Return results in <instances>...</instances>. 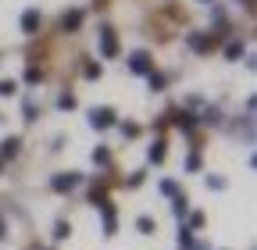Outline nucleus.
Wrapping results in <instances>:
<instances>
[{"instance_id":"nucleus-1","label":"nucleus","mask_w":257,"mask_h":250,"mask_svg":"<svg viewBox=\"0 0 257 250\" xmlns=\"http://www.w3.org/2000/svg\"><path fill=\"white\" fill-rule=\"evenodd\" d=\"M128 68H133L136 75H150V72H154V61H150L147 50H136L133 57H128Z\"/></svg>"},{"instance_id":"nucleus-2","label":"nucleus","mask_w":257,"mask_h":250,"mask_svg":"<svg viewBox=\"0 0 257 250\" xmlns=\"http://www.w3.org/2000/svg\"><path fill=\"white\" fill-rule=\"evenodd\" d=\"M89 125L93 129H107V125H114V111L111 107H93L89 111Z\"/></svg>"},{"instance_id":"nucleus-3","label":"nucleus","mask_w":257,"mask_h":250,"mask_svg":"<svg viewBox=\"0 0 257 250\" xmlns=\"http://www.w3.org/2000/svg\"><path fill=\"white\" fill-rule=\"evenodd\" d=\"M54 190L57 193H68V190H75V186H79V172H61V175H54Z\"/></svg>"},{"instance_id":"nucleus-4","label":"nucleus","mask_w":257,"mask_h":250,"mask_svg":"<svg viewBox=\"0 0 257 250\" xmlns=\"http://www.w3.org/2000/svg\"><path fill=\"white\" fill-rule=\"evenodd\" d=\"M100 50H104V57H114L118 54V40H114V29L111 25L100 29Z\"/></svg>"},{"instance_id":"nucleus-5","label":"nucleus","mask_w":257,"mask_h":250,"mask_svg":"<svg viewBox=\"0 0 257 250\" xmlns=\"http://www.w3.org/2000/svg\"><path fill=\"white\" fill-rule=\"evenodd\" d=\"M36 29H40V11H25L22 15V33L25 36H36Z\"/></svg>"},{"instance_id":"nucleus-6","label":"nucleus","mask_w":257,"mask_h":250,"mask_svg":"<svg viewBox=\"0 0 257 250\" xmlns=\"http://www.w3.org/2000/svg\"><path fill=\"white\" fill-rule=\"evenodd\" d=\"M189 47L204 54V50H211V47H214V36H204V33H193V36H189Z\"/></svg>"},{"instance_id":"nucleus-7","label":"nucleus","mask_w":257,"mask_h":250,"mask_svg":"<svg viewBox=\"0 0 257 250\" xmlns=\"http://www.w3.org/2000/svg\"><path fill=\"white\" fill-rule=\"evenodd\" d=\"M18 147H22V140H18V136H8L4 143H0V161H4V158H15Z\"/></svg>"},{"instance_id":"nucleus-8","label":"nucleus","mask_w":257,"mask_h":250,"mask_svg":"<svg viewBox=\"0 0 257 250\" xmlns=\"http://www.w3.org/2000/svg\"><path fill=\"white\" fill-rule=\"evenodd\" d=\"M61 25H64V29H79V25H82V11H68V15L61 18Z\"/></svg>"},{"instance_id":"nucleus-9","label":"nucleus","mask_w":257,"mask_h":250,"mask_svg":"<svg viewBox=\"0 0 257 250\" xmlns=\"http://www.w3.org/2000/svg\"><path fill=\"white\" fill-rule=\"evenodd\" d=\"M175 125H179V129H193V114H186V111H175Z\"/></svg>"},{"instance_id":"nucleus-10","label":"nucleus","mask_w":257,"mask_h":250,"mask_svg":"<svg viewBox=\"0 0 257 250\" xmlns=\"http://www.w3.org/2000/svg\"><path fill=\"white\" fill-rule=\"evenodd\" d=\"M150 161H154V165H161V161H165V143H161V140L150 147Z\"/></svg>"},{"instance_id":"nucleus-11","label":"nucleus","mask_w":257,"mask_h":250,"mask_svg":"<svg viewBox=\"0 0 257 250\" xmlns=\"http://www.w3.org/2000/svg\"><path fill=\"white\" fill-rule=\"evenodd\" d=\"M15 93H18V82H15V79H4V82H0V97H15Z\"/></svg>"},{"instance_id":"nucleus-12","label":"nucleus","mask_w":257,"mask_h":250,"mask_svg":"<svg viewBox=\"0 0 257 250\" xmlns=\"http://www.w3.org/2000/svg\"><path fill=\"white\" fill-rule=\"evenodd\" d=\"M54 236H57V239H68V236H72V225H68V222H57V225H54Z\"/></svg>"},{"instance_id":"nucleus-13","label":"nucleus","mask_w":257,"mask_h":250,"mask_svg":"<svg viewBox=\"0 0 257 250\" xmlns=\"http://www.w3.org/2000/svg\"><path fill=\"white\" fill-rule=\"evenodd\" d=\"M136 229H140V232H147V236H150V232H154V229H157V225H154V218H147V214H143V218H140V222H136Z\"/></svg>"},{"instance_id":"nucleus-14","label":"nucleus","mask_w":257,"mask_h":250,"mask_svg":"<svg viewBox=\"0 0 257 250\" xmlns=\"http://www.w3.org/2000/svg\"><path fill=\"white\" fill-rule=\"evenodd\" d=\"M239 54H243V43H236V40H232L229 47H225V57H229V61H236Z\"/></svg>"},{"instance_id":"nucleus-15","label":"nucleus","mask_w":257,"mask_h":250,"mask_svg":"<svg viewBox=\"0 0 257 250\" xmlns=\"http://www.w3.org/2000/svg\"><path fill=\"white\" fill-rule=\"evenodd\" d=\"M57 107H61V111H72V107H75V97H72V93H64V97L57 100Z\"/></svg>"},{"instance_id":"nucleus-16","label":"nucleus","mask_w":257,"mask_h":250,"mask_svg":"<svg viewBox=\"0 0 257 250\" xmlns=\"http://www.w3.org/2000/svg\"><path fill=\"white\" fill-rule=\"evenodd\" d=\"M179 246H182V250H193V236H189V229L179 232Z\"/></svg>"},{"instance_id":"nucleus-17","label":"nucleus","mask_w":257,"mask_h":250,"mask_svg":"<svg viewBox=\"0 0 257 250\" xmlns=\"http://www.w3.org/2000/svg\"><path fill=\"white\" fill-rule=\"evenodd\" d=\"M186 211H189V200H186V197H175V214H179V218H182V214H186Z\"/></svg>"},{"instance_id":"nucleus-18","label":"nucleus","mask_w":257,"mask_h":250,"mask_svg":"<svg viewBox=\"0 0 257 250\" xmlns=\"http://www.w3.org/2000/svg\"><path fill=\"white\" fill-rule=\"evenodd\" d=\"M200 121H207V125H218V111H214V107H207V111H204V118H200Z\"/></svg>"},{"instance_id":"nucleus-19","label":"nucleus","mask_w":257,"mask_h":250,"mask_svg":"<svg viewBox=\"0 0 257 250\" xmlns=\"http://www.w3.org/2000/svg\"><path fill=\"white\" fill-rule=\"evenodd\" d=\"M207 186H211V190H225V179H218V175H207Z\"/></svg>"},{"instance_id":"nucleus-20","label":"nucleus","mask_w":257,"mask_h":250,"mask_svg":"<svg viewBox=\"0 0 257 250\" xmlns=\"http://www.w3.org/2000/svg\"><path fill=\"white\" fill-rule=\"evenodd\" d=\"M32 118H36V104L25 100V121H32Z\"/></svg>"},{"instance_id":"nucleus-21","label":"nucleus","mask_w":257,"mask_h":250,"mask_svg":"<svg viewBox=\"0 0 257 250\" xmlns=\"http://www.w3.org/2000/svg\"><path fill=\"white\" fill-rule=\"evenodd\" d=\"M161 86H165V75H154L150 72V89H161Z\"/></svg>"},{"instance_id":"nucleus-22","label":"nucleus","mask_w":257,"mask_h":250,"mask_svg":"<svg viewBox=\"0 0 257 250\" xmlns=\"http://www.w3.org/2000/svg\"><path fill=\"white\" fill-rule=\"evenodd\" d=\"M93 161L96 165H107V150H93Z\"/></svg>"},{"instance_id":"nucleus-23","label":"nucleus","mask_w":257,"mask_h":250,"mask_svg":"<svg viewBox=\"0 0 257 250\" xmlns=\"http://www.w3.org/2000/svg\"><path fill=\"white\" fill-rule=\"evenodd\" d=\"M186 168H189V172H197V168H200V158H197V154H189V161H186Z\"/></svg>"},{"instance_id":"nucleus-24","label":"nucleus","mask_w":257,"mask_h":250,"mask_svg":"<svg viewBox=\"0 0 257 250\" xmlns=\"http://www.w3.org/2000/svg\"><path fill=\"white\" fill-rule=\"evenodd\" d=\"M86 75L89 79H100V65H86Z\"/></svg>"},{"instance_id":"nucleus-25","label":"nucleus","mask_w":257,"mask_h":250,"mask_svg":"<svg viewBox=\"0 0 257 250\" xmlns=\"http://www.w3.org/2000/svg\"><path fill=\"white\" fill-rule=\"evenodd\" d=\"M204 4H214V0H204Z\"/></svg>"}]
</instances>
